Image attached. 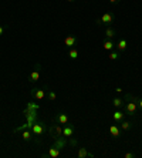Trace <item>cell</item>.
<instances>
[{"instance_id":"ba28073f","label":"cell","mask_w":142,"mask_h":158,"mask_svg":"<svg viewBox=\"0 0 142 158\" xmlns=\"http://www.w3.org/2000/svg\"><path fill=\"white\" fill-rule=\"evenodd\" d=\"M74 131H75V127H74L73 124L67 123V124H64V127H63V137L70 138V137H73Z\"/></svg>"},{"instance_id":"d6986e66","label":"cell","mask_w":142,"mask_h":158,"mask_svg":"<svg viewBox=\"0 0 142 158\" xmlns=\"http://www.w3.org/2000/svg\"><path fill=\"white\" fill-rule=\"evenodd\" d=\"M33 131L31 130H26V131H23V134H22V137H23V140L24 141H27V143H30V141L33 140Z\"/></svg>"},{"instance_id":"5b68a950","label":"cell","mask_w":142,"mask_h":158,"mask_svg":"<svg viewBox=\"0 0 142 158\" xmlns=\"http://www.w3.org/2000/svg\"><path fill=\"white\" fill-rule=\"evenodd\" d=\"M63 44H64V47L66 48H73V47H75L77 44H78V39H77L75 36H67L64 40H63Z\"/></svg>"},{"instance_id":"f1b7e54d","label":"cell","mask_w":142,"mask_h":158,"mask_svg":"<svg viewBox=\"0 0 142 158\" xmlns=\"http://www.w3.org/2000/svg\"><path fill=\"white\" fill-rule=\"evenodd\" d=\"M67 2H70V3H73V2H75V0H67Z\"/></svg>"},{"instance_id":"d4e9b609","label":"cell","mask_w":142,"mask_h":158,"mask_svg":"<svg viewBox=\"0 0 142 158\" xmlns=\"http://www.w3.org/2000/svg\"><path fill=\"white\" fill-rule=\"evenodd\" d=\"M4 30H6V26H2V24H0V36H3Z\"/></svg>"},{"instance_id":"7402d4cb","label":"cell","mask_w":142,"mask_h":158,"mask_svg":"<svg viewBox=\"0 0 142 158\" xmlns=\"http://www.w3.org/2000/svg\"><path fill=\"white\" fill-rule=\"evenodd\" d=\"M109 60H112V61H115V60H120L121 59V52H109V56H108Z\"/></svg>"},{"instance_id":"8fae6325","label":"cell","mask_w":142,"mask_h":158,"mask_svg":"<svg viewBox=\"0 0 142 158\" xmlns=\"http://www.w3.org/2000/svg\"><path fill=\"white\" fill-rule=\"evenodd\" d=\"M102 47H104L105 52H112L114 47H115V41H114V39H104Z\"/></svg>"},{"instance_id":"6da1fadb","label":"cell","mask_w":142,"mask_h":158,"mask_svg":"<svg viewBox=\"0 0 142 158\" xmlns=\"http://www.w3.org/2000/svg\"><path fill=\"white\" fill-rule=\"evenodd\" d=\"M125 101H127V103L122 107L125 114L131 115V117L138 114V98L131 96V94H125Z\"/></svg>"},{"instance_id":"7c38bea8","label":"cell","mask_w":142,"mask_h":158,"mask_svg":"<svg viewBox=\"0 0 142 158\" xmlns=\"http://www.w3.org/2000/svg\"><path fill=\"white\" fill-rule=\"evenodd\" d=\"M37 70L31 71V74L29 76V81L30 83H36L39 78H40V66H36Z\"/></svg>"},{"instance_id":"9c48e42d","label":"cell","mask_w":142,"mask_h":158,"mask_svg":"<svg viewBox=\"0 0 142 158\" xmlns=\"http://www.w3.org/2000/svg\"><path fill=\"white\" fill-rule=\"evenodd\" d=\"M41 157H50V158H57L60 157V150L57 147H54V145H51L50 148H48V151L46 152V154H43Z\"/></svg>"},{"instance_id":"2e32d148","label":"cell","mask_w":142,"mask_h":158,"mask_svg":"<svg viewBox=\"0 0 142 158\" xmlns=\"http://www.w3.org/2000/svg\"><path fill=\"white\" fill-rule=\"evenodd\" d=\"M115 46H117V50L118 52H124L125 48H127V46H128V41H127V39H125V37H122V39H120V41H118L117 44H115Z\"/></svg>"},{"instance_id":"cb8c5ba5","label":"cell","mask_w":142,"mask_h":158,"mask_svg":"<svg viewBox=\"0 0 142 158\" xmlns=\"http://www.w3.org/2000/svg\"><path fill=\"white\" fill-rule=\"evenodd\" d=\"M125 158H136V154L135 152H127V154H124Z\"/></svg>"},{"instance_id":"30bf717a","label":"cell","mask_w":142,"mask_h":158,"mask_svg":"<svg viewBox=\"0 0 142 158\" xmlns=\"http://www.w3.org/2000/svg\"><path fill=\"white\" fill-rule=\"evenodd\" d=\"M31 97L36 100H43L46 97V91H44L43 88H33L31 90Z\"/></svg>"},{"instance_id":"484cf974","label":"cell","mask_w":142,"mask_h":158,"mask_svg":"<svg viewBox=\"0 0 142 158\" xmlns=\"http://www.w3.org/2000/svg\"><path fill=\"white\" fill-rule=\"evenodd\" d=\"M138 110L142 111V98H138Z\"/></svg>"},{"instance_id":"603a6c76","label":"cell","mask_w":142,"mask_h":158,"mask_svg":"<svg viewBox=\"0 0 142 158\" xmlns=\"http://www.w3.org/2000/svg\"><path fill=\"white\" fill-rule=\"evenodd\" d=\"M47 97H48L50 101H55V100H57V94H55L54 91H51V90H48L47 91Z\"/></svg>"},{"instance_id":"8992f818","label":"cell","mask_w":142,"mask_h":158,"mask_svg":"<svg viewBox=\"0 0 142 158\" xmlns=\"http://www.w3.org/2000/svg\"><path fill=\"white\" fill-rule=\"evenodd\" d=\"M53 120H54V123H57V124H60V125H64V124H67V123H70V117H68V114H66V113H59V114H55Z\"/></svg>"},{"instance_id":"9a60e30c","label":"cell","mask_w":142,"mask_h":158,"mask_svg":"<svg viewBox=\"0 0 142 158\" xmlns=\"http://www.w3.org/2000/svg\"><path fill=\"white\" fill-rule=\"evenodd\" d=\"M77 157L78 158H87V157H94V155L90 154L85 147H80L78 148V152H77Z\"/></svg>"},{"instance_id":"83f0119b","label":"cell","mask_w":142,"mask_h":158,"mask_svg":"<svg viewBox=\"0 0 142 158\" xmlns=\"http://www.w3.org/2000/svg\"><path fill=\"white\" fill-rule=\"evenodd\" d=\"M115 91H117V93H122V88H121V87H117V88H115Z\"/></svg>"},{"instance_id":"4fadbf2b","label":"cell","mask_w":142,"mask_h":158,"mask_svg":"<svg viewBox=\"0 0 142 158\" xmlns=\"http://www.w3.org/2000/svg\"><path fill=\"white\" fill-rule=\"evenodd\" d=\"M112 118H114V121L117 123V124H120V123L125 118V113L124 111H120V110H115L114 111V114H112Z\"/></svg>"},{"instance_id":"5bb4252c","label":"cell","mask_w":142,"mask_h":158,"mask_svg":"<svg viewBox=\"0 0 142 158\" xmlns=\"http://www.w3.org/2000/svg\"><path fill=\"white\" fill-rule=\"evenodd\" d=\"M132 127H134L132 121H128V120H125V118L120 123V128L122 130V131H129V130H132Z\"/></svg>"},{"instance_id":"277c9868","label":"cell","mask_w":142,"mask_h":158,"mask_svg":"<svg viewBox=\"0 0 142 158\" xmlns=\"http://www.w3.org/2000/svg\"><path fill=\"white\" fill-rule=\"evenodd\" d=\"M48 134H50V137H53L54 140H57V138L63 137V127H60V124L55 123L54 125H51L50 128H48Z\"/></svg>"},{"instance_id":"52a82bcc","label":"cell","mask_w":142,"mask_h":158,"mask_svg":"<svg viewBox=\"0 0 142 158\" xmlns=\"http://www.w3.org/2000/svg\"><path fill=\"white\" fill-rule=\"evenodd\" d=\"M109 134H111V137H112V138L118 140V138H121V137H122V130H121L120 125L115 123V124H112L111 127H109Z\"/></svg>"},{"instance_id":"4316f807","label":"cell","mask_w":142,"mask_h":158,"mask_svg":"<svg viewBox=\"0 0 142 158\" xmlns=\"http://www.w3.org/2000/svg\"><path fill=\"white\" fill-rule=\"evenodd\" d=\"M111 3H114V4H118V3H121V0H109Z\"/></svg>"},{"instance_id":"e0dca14e","label":"cell","mask_w":142,"mask_h":158,"mask_svg":"<svg viewBox=\"0 0 142 158\" xmlns=\"http://www.w3.org/2000/svg\"><path fill=\"white\" fill-rule=\"evenodd\" d=\"M66 144H67V138L66 137H60V138H57L54 143V147H57L59 150H61V148L66 147Z\"/></svg>"},{"instance_id":"3957f363","label":"cell","mask_w":142,"mask_h":158,"mask_svg":"<svg viewBox=\"0 0 142 158\" xmlns=\"http://www.w3.org/2000/svg\"><path fill=\"white\" fill-rule=\"evenodd\" d=\"M114 22H115V16H114L112 13H105V15H102L99 19H97V26L105 24V26L108 27V26H111Z\"/></svg>"},{"instance_id":"7a4b0ae2","label":"cell","mask_w":142,"mask_h":158,"mask_svg":"<svg viewBox=\"0 0 142 158\" xmlns=\"http://www.w3.org/2000/svg\"><path fill=\"white\" fill-rule=\"evenodd\" d=\"M31 131H33L34 135L40 137V135H44V134H46L48 130H47V125L44 124L43 121H39V120H37V121L34 123L33 125H31Z\"/></svg>"},{"instance_id":"ac0fdd59","label":"cell","mask_w":142,"mask_h":158,"mask_svg":"<svg viewBox=\"0 0 142 158\" xmlns=\"http://www.w3.org/2000/svg\"><path fill=\"white\" fill-rule=\"evenodd\" d=\"M115 36H117V30L111 26L107 27L105 29V39H114Z\"/></svg>"},{"instance_id":"ffe728a7","label":"cell","mask_w":142,"mask_h":158,"mask_svg":"<svg viewBox=\"0 0 142 158\" xmlns=\"http://www.w3.org/2000/svg\"><path fill=\"white\" fill-rule=\"evenodd\" d=\"M78 56H80V53H78V50H77L75 47L68 48V57L71 60H77V59H78Z\"/></svg>"},{"instance_id":"44dd1931","label":"cell","mask_w":142,"mask_h":158,"mask_svg":"<svg viewBox=\"0 0 142 158\" xmlns=\"http://www.w3.org/2000/svg\"><path fill=\"white\" fill-rule=\"evenodd\" d=\"M124 100L122 98H120V97H115V98L112 100V106L115 107V108H122L124 107Z\"/></svg>"}]
</instances>
